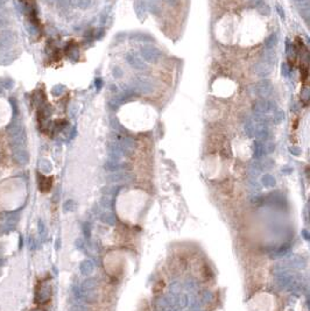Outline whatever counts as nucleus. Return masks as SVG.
<instances>
[{
  "label": "nucleus",
  "mask_w": 310,
  "mask_h": 311,
  "mask_svg": "<svg viewBox=\"0 0 310 311\" xmlns=\"http://www.w3.org/2000/svg\"><path fill=\"white\" fill-rule=\"evenodd\" d=\"M276 12L279 13V15H280V18H281V19H284V12L282 11V8L279 6V5L276 6Z\"/></svg>",
  "instance_id": "obj_12"
},
{
  "label": "nucleus",
  "mask_w": 310,
  "mask_h": 311,
  "mask_svg": "<svg viewBox=\"0 0 310 311\" xmlns=\"http://www.w3.org/2000/svg\"><path fill=\"white\" fill-rule=\"evenodd\" d=\"M305 1H308V0H296V2H298V4H302V2H305Z\"/></svg>",
  "instance_id": "obj_15"
},
{
  "label": "nucleus",
  "mask_w": 310,
  "mask_h": 311,
  "mask_svg": "<svg viewBox=\"0 0 310 311\" xmlns=\"http://www.w3.org/2000/svg\"><path fill=\"white\" fill-rule=\"evenodd\" d=\"M257 8H258V11L262 14V15H269V14H271V7L268 6L266 2H264L262 0L258 4Z\"/></svg>",
  "instance_id": "obj_9"
},
{
  "label": "nucleus",
  "mask_w": 310,
  "mask_h": 311,
  "mask_svg": "<svg viewBox=\"0 0 310 311\" xmlns=\"http://www.w3.org/2000/svg\"><path fill=\"white\" fill-rule=\"evenodd\" d=\"M277 34H272L269 37H267L266 41H265V44H266V48L267 49H273L274 47L277 44Z\"/></svg>",
  "instance_id": "obj_8"
},
{
  "label": "nucleus",
  "mask_w": 310,
  "mask_h": 311,
  "mask_svg": "<svg viewBox=\"0 0 310 311\" xmlns=\"http://www.w3.org/2000/svg\"><path fill=\"white\" fill-rule=\"evenodd\" d=\"M265 63H267L268 65H274L276 62V54L274 53L272 49H267L264 54V61Z\"/></svg>",
  "instance_id": "obj_6"
},
{
  "label": "nucleus",
  "mask_w": 310,
  "mask_h": 311,
  "mask_svg": "<svg viewBox=\"0 0 310 311\" xmlns=\"http://www.w3.org/2000/svg\"><path fill=\"white\" fill-rule=\"evenodd\" d=\"M132 90L139 93H151L153 92L152 80L144 76H139L132 80Z\"/></svg>",
  "instance_id": "obj_1"
},
{
  "label": "nucleus",
  "mask_w": 310,
  "mask_h": 311,
  "mask_svg": "<svg viewBox=\"0 0 310 311\" xmlns=\"http://www.w3.org/2000/svg\"><path fill=\"white\" fill-rule=\"evenodd\" d=\"M254 90H255V93H257L259 97H261L262 99H266V98H268L272 94V92H273V85H272V83L269 80H260L258 84H255Z\"/></svg>",
  "instance_id": "obj_3"
},
{
  "label": "nucleus",
  "mask_w": 310,
  "mask_h": 311,
  "mask_svg": "<svg viewBox=\"0 0 310 311\" xmlns=\"http://www.w3.org/2000/svg\"><path fill=\"white\" fill-rule=\"evenodd\" d=\"M284 119V113L281 111V110H275L274 111V120L276 122H280L281 120Z\"/></svg>",
  "instance_id": "obj_10"
},
{
  "label": "nucleus",
  "mask_w": 310,
  "mask_h": 311,
  "mask_svg": "<svg viewBox=\"0 0 310 311\" xmlns=\"http://www.w3.org/2000/svg\"><path fill=\"white\" fill-rule=\"evenodd\" d=\"M282 73L284 76H288L289 75V69H288V65L287 64H283L282 65Z\"/></svg>",
  "instance_id": "obj_13"
},
{
  "label": "nucleus",
  "mask_w": 310,
  "mask_h": 311,
  "mask_svg": "<svg viewBox=\"0 0 310 311\" xmlns=\"http://www.w3.org/2000/svg\"><path fill=\"white\" fill-rule=\"evenodd\" d=\"M254 71H255L259 76H267V75H269V73H271L272 68H271V65H268L267 63L261 62V63H259V64L255 65Z\"/></svg>",
  "instance_id": "obj_5"
},
{
  "label": "nucleus",
  "mask_w": 310,
  "mask_h": 311,
  "mask_svg": "<svg viewBox=\"0 0 310 311\" xmlns=\"http://www.w3.org/2000/svg\"><path fill=\"white\" fill-rule=\"evenodd\" d=\"M134 8H135V13L138 15L139 18H145V13H146V5L142 2V1H137L135 5H134Z\"/></svg>",
  "instance_id": "obj_7"
},
{
  "label": "nucleus",
  "mask_w": 310,
  "mask_h": 311,
  "mask_svg": "<svg viewBox=\"0 0 310 311\" xmlns=\"http://www.w3.org/2000/svg\"><path fill=\"white\" fill-rule=\"evenodd\" d=\"M113 73H114V77L119 78V77H121V75H123V70H121L119 66H116V68L113 69Z\"/></svg>",
  "instance_id": "obj_11"
},
{
  "label": "nucleus",
  "mask_w": 310,
  "mask_h": 311,
  "mask_svg": "<svg viewBox=\"0 0 310 311\" xmlns=\"http://www.w3.org/2000/svg\"><path fill=\"white\" fill-rule=\"evenodd\" d=\"M302 98H304L305 100L309 99V90L308 89H304L303 93H302Z\"/></svg>",
  "instance_id": "obj_14"
},
{
  "label": "nucleus",
  "mask_w": 310,
  "mask_h": 311,
  "mask_svg": "<svg viewBox=\"0 0 310 311\" xmlns=\"http://www.w3.org/2000/svg\"><path fill=\"white\" fill-rule=\"evenodd\" d=\"M142 60H146L149 63H156L162 58V53L154 46H145L140 50Z\"/></svg>",
  "instance_id": "obj_2"
},
{
  "label": "nucleus",
  "mask_w": 310,
  "mask_h": 311,
  "mask_svg": "<svg viewBox=\"0 0 310 311\" xmlns=\"http://www.w3.org/2000/svg\"><path fill=\"white\" fill-rule=\"evenodd\" d=\"M126 62L130 64V65L137 69V70H144L146 69V64L142 57L138 55L137 53H128L126 55Z\"/></svg>",
  "instance_id": "obj_4"
}]
</instances>
